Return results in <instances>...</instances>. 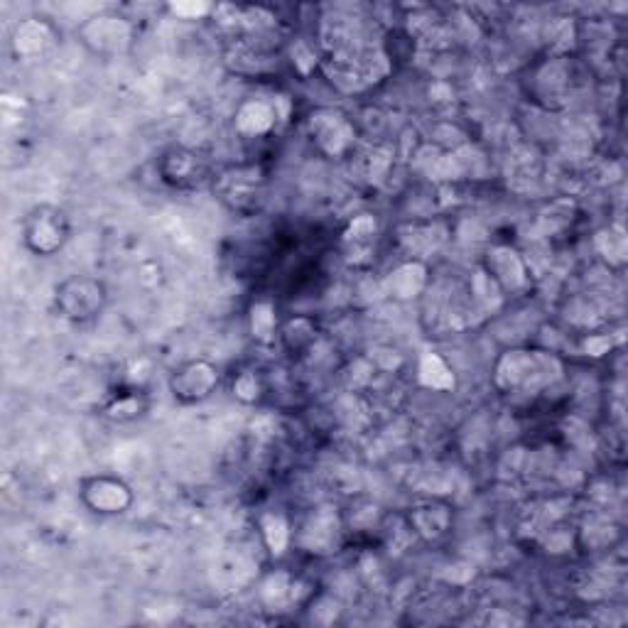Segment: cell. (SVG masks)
<instances>
[{
    "label": "cell",
    "mask_w": 628,
    "mask_h": 628,
    "mask_svg": "<svg viewBox=\"0 0 628 628\" xmlns=\"http://www.w3.org/2000/svg\"><path fill=\"white\" fill-rule=\"evenodd\" d=\"M108 302L106 283L91 275H72L54 290V305L69 322L86 324L104 312Z\"/></svg>",
    "instance_id": "cell-1"
},
{
    "label": "cell",
    "mask_w": 628,
    "mask_h": 628,
    "mask_svg": "<svg viewBox=\"0 0 628 628\" xmlns=\"http://www.w3.org/2000/svg\"><path fill=\"white\" fill-rule=\"evenodd\" d=\"M72 236L67 214L52 204H40V207L27 211L23 221V243L30 253L40 258H50L62 251Z\"/></svg>",
    "instance_id": "cell-2"
},
{
    "label": "cell",
    "mask_w": 628,
    "mask_h": 628,
    "mask_svg": "<svg viewBox=\"0 0 628 628\" xmlns=\"http://www.w3.org/2000/svg\"><path fill=\"white\" fill-rule=\"evenodd\" d=\"M77 35L94 54L116 57V54L131 50L135 40V25L126 15L96 13L77 27Z\"/></svg>",
    "instance_id": "cell-3"
},
{
    "label": "cell",
    "mask_w": 628,
    "mask_h": 628,
    "mask_svg": "<svg viewBox=\"0 0 628 628\" xmlns=\"http://www.w3.org/2000/svg\"><path fill=\"white\" fill-rule=\"evenodd\" d=\"M221 381V371L214 361L209 359H189L182 361L175 371L170 373V386L172 398L182 405H194V403H204V400L211 398L219 388Z\"/></svg>",
    "instance_id": "cell-4"
},
{
    "label": "cell",
    "mask_w": 628,
    "mask_h": 628,
    "mask_svg": "<svg viewBox=\"0 0 628 628\" xmlns=\"http://www.w3.org/2000/svg\"><path fill=\"white\" fill-rule=\"evenodd\" d=\"M79 498L96 516H121L133 506L135 494L121 476L94 474L79 481Z\"/></svg>",
    "instance_id": "cell-5"
},
{
    "label": "cell",
    "mask_w": 628,
    "mask_h": 628,
    "mask_svg": "<svg viewBox=\"0 0 628 628\" xmlns=\"http://www.w3.org/2000/svg\"><path fill=\"white\" fill-rule=\"evenodd\" d=\"M160 175L167 184L182 189V187H192V184L204 180L207 167H204V162L199 160V155L192 153V150L175 148V150H170V153L162 155Z\"/></svg>",
    "instance_id": "cell-6"
},
{
    "label": "cell",
    "mask_w": 628,
    "mask_h": 628,
    "mask_svg": "<svg viewBox=\"0 0 628 628\" xmlns=\"http://www.w3.org/2000/svg\"><path fill=\"white\" fill-rule=\"evenodd\" d=\"M54 30L45 20L27 18L13 30V50L18 57H40L47 47H52Z\"/></svg>",
    "instance_id": "cell-7"
},
{
    "label": "cell",
    "mask_w": 628,
    "mask_h": 628,
    "mask_svg": "<svg viewBox=\"0 0 628 628\" xmlns=\"http://www.w3.org/2000/svg\"><path fill=\"white\" fill-rule=\"evenodd\" d=\"M275 118H278V113L268 101L251 99L236 111V131L246 135V138H261V135L273 131Z\"/></svg>",
    "instance_id": "cell-8"
},
{
    "label": "cell",
    "mask_w": 628,
    "mask_h": 628,
    "mask_svg": "<svg viewBox=\"0 0 628 628\" xmlns=\"http://www.w3.org/2000/svg\"><path fill=\"white\" fill-rule=\"evenodd\" d=\"M525 263L523 258L518 256L513 248H496L494 253H489V278L494 280L496 285H501V288L511 290V288H518V285L525 283Z\"/></svg>",
    "instance_id": "cell-9"
},
{
    "label": "cell",
    "mask_w": 628,
    "mask_h": 628,
    "mask_svg": "<svg viewBox=\"0 0 628 628\" xmlns=\"http://www.w3.org/2000/svg\"><path fill=\"white\" fill-rule=\"evenodd\" d=\"M145 410H148L145 393L140 388H123V391L113 393V398L108 400L104 415L113 422H131L138 420Z\"/></svg>",
    "instance_id": "cell-10"
},
{
    "label": "cell",
    "mask_w": 628,
    "mask_h": 628,
    "mask_svg": "<svg viewBox=\"0 0 628 628\" xmlns=\"http://www.w3.org/2000/svg\"><path fill=\"white\" fill-rule=\"evenodd\" d=\"M410 523L415 525V530L427 540H435L440 535L447 533L449 528V511L440 503H427L420 506L418 511L410 513Z\"/></svg>",
    "instance_id": "cell-11"
},
{
    "label": "cell",
    "mask_w": 628,
    "mask_h": 628,
    "mask_svg": "<svg viewBox=\"0 0 628 628\" xmlns=\"http://www.w3.org/2000/svg\"><path fill=\"white\" fill-rule=\"evenodd\" d=\"M248 319H251L253 339L261 341V344H270V341L278 339V317H275V307L270 302H256Z\"/></svg>",
    "instance_id": "cell-12"
},
{
    "label": "cell",
    "mask_w": 628,
    "mask_h": 628,
    "mask_svg": "<svg viewBox=\"0 0 628 628\" xmlns=\"http://www.w3.org/2000/svg\"><path fill=\"white\" fill-rule=\"evenodd\" d=\"M263 538H265V545H268L270 552H273L275 557H280L285 550H288V545L292 540L290 523L285 521L283 516H265L263 518Z\"/></svg>",
    "instance_id": "cell-13"
},
{
    "label": "cell",
    "mask_w": 628,
    "mask_h": 628,
    "mask_svg": "<svg viewBox=\"0 0 628 628\" xmlns=\"http://www.w3.org/2000/svg\"><path fill=\"white\" fill-rule=\"evenodd\" d=\"M420 381L425 383V386L442 391V388L454 386L452 368H449L445 361L440 359V356L427 354L425 359H422V364H420Z\"/></svg>",
    "instance_id": "cell-14"
},
{
    "label": "cell",
    "mask_w": 628,
    "mask_h": 628,
    "mask_svg": "<svg viewBox=\"0 0 628 628\" xmlns=\"http://www.w3.org/2000/svg\"><path fill=\"white\" fill-rule=\"evenodd\" d=\"M278 337L283 339V344L288 346V349L302 351V349H307V346H310L312 341H314V324L310 322V319H305V317L290 319V322L285 324L283 329H280Z\"/></svg>",
    "instance_id": "cell-15"
},
{
    "label": "cell",
    "mask_w": 628,
    "mask_h": 628,
    "mask_svg": "<svg viewBox=\"0 0 628 628\" xmlns=\"http://www.w3.org/2000/svg\"><path fill=\"white\" fill-rule=\"evenodd\" d=\"M265 393V383L258 371H241L234 378V395L241 403H258Z\"/></svg>",
    "instance_id": "cell-16"
},
{
    "label": "cell",
    "mask_w": 628,
    "mask_h": 628,
    "mask_svg": "<svg viewBox=\"0 0 628 628\" xmlns=\"http://www.w3.org/2000/svg\"><path fill=\"white\" fill-rule=\"evenodd\" d=\"M170 10L177 15V18H187V20L204 18V15L214 13L211 5H189V3H175V5H170Z\"/></svg>",
    "instance_id": "cell-17"
}]
</instances>
